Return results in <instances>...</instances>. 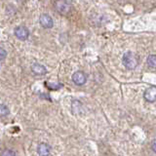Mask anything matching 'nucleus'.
Returning <instances> with one entry per match:
<instances>
[{
	"mask_svg": "<svg viewBox=\"0 0 156 156\" xmlns=\"http://www.w3.org/2000/svg\"><path fill=\"white\" fill-rule=\"evenodd\" d=\"M122 62H123V66L127 69H135L139 63V60L136 54H134L133 52H127L123 55Z\"/></svg>",
	"mask_w": 156,
	"mask_h": 156,
	"instance_id": "nucleus-1",
	"label": "nucleus"
},
{
	"mask_svg": "<svg viewBox=\"0 0 156 156\" xmlns=\"http://www.w3.org/2000/svg\"><path fill=\"white\" fill-rule=\"evenodd\" d=\"M55 9L57 12H58L62 15H66L70 12L71 6L66 0H57L55 2Z\"/></svg>",
	"mask_w": 156,
	"mask_h": 156,
	"instance_id": "nucleus-2",
	"label": "nucleus"
},
{
	"mask_svg": "<svg viewBox=\"0 0 156 156\" xmlns=\"http://www.w3.org/2000/svg\"><path fill=\"white\" fill-rule=\"evenodd\" d=\"M14 33H15V36L22 41L27 40V39L29 37V30L26 27H23V26L17 27L15 28Z\"/></svg>",
	"mask_w": 156,
	"mask_h": 156,
	"instance_id": "nucleus-3",
	"label": "nucleus"
},
{
	"mask_svg": "<svg viewBox=\"0 0 156 156\" xmlns=\"http://www.w3.org/2000/svg\"><path fill=\"white\" fill-rule=\"evenodd\" d=\"M72 81L77 86L84 85L87 81V76L83 71H76L72 74Z\"/></svg>",
	"mask_w": 156,
	"mask_h": 156,
	"instance_id": "nucleus-4",
	"label": "nucleus"
},
{
	"mask_svg": "<svg viewBox=\"0 0 156 156\" xmlns=\"http://www.w3.org/2000/svg\"><path fill=\"white\" fill-rule=\"evenodd\" d=\"M39 23L44 28H52L54 27V21L52 17L48 14H41L39 18Z\"/></svg>",
	"mask_w": 156,
	"mask_h": 156,
	"instance_id": "nucleus-5",
	"label": "nucleus"
},
{
	"mask_svg": "<svg viewBox=\"0 0 156 156\" xmlns=\"http://www.w3.org/2000/svg\"><path fill=\"white\" fill-rule=\"evenodd\" d=\"M144 100L148 102L156 101V87H149L144 91Z\"/></svg>",
	"mask_w": 156,
	"mask_h": 156,
	"instance_id": "nucleus-6",
	"label": "nucleus"
},
{
	"mask_svg": "<svg viewBox=\"0 0 156 156\" xmlns=\"http://www.w3.org/2000/svg\"><path fill=\"white\" fill-rule=\"evenodd\" d=\"M31 70L34 74L36 75H45L47 73V68L42 66V65H39V63H33L31 66Z\"/></svg>",
	"mask_w": 156,
	"mask_h": 156,
	"instance_id": "nucleus-7",
	"label": "nucleus"
},
{
	"mask_svg": "<svg viewBox=\"0 0 156 156\" xmlns=\"http://www.w3.org/2000/svg\"><path fill=\"white\" fill-rule=\"evenodd\" d=\"M51 152V146L47 144H40L37 146V153L39 155H49Z\"/></svg>",
	"mask_w": 156,
	"mask_h": 156,
	"instance_id": "nucleus-8",
	"label": "nucleus"
},
{
	"mask_svg": "<svg viewBox=\"0 0 156 156\" xmlns=\"http://www.w3.org/2000/svg\"><path fill=\"white\" fill-rule=\"evenodd\" d=\"M147 66L151 68H156V55H149L147 57Z\"/></svg>",
	"mask_w": 156,
	"mask_h": 156,
	"instance_id": "nucleus-9",
	"label": "nucleus"
},
{
	"mask_svg": "<svg viewBox=\"0 0 156 156\" xmlns=\"http://www.w3.org/2000/svg\"><path fill=\"white\" fill-rule=\"evenodd\" d=\"M10 114L9 107L5 105H0V117H5Z\"/></svg>",
	"mask_w": 156,
	"mask_h": 156,
	"instance_id": "nucleus-10",
	"label": "nucleus"
},
{
	"mask_svg": "<svg viewBox=\"0 0 156 156\" xmlns=\"http://www.w3.org/2000/svg\"><path fill=\"white\" fill-rule=\"evenodd\" d=\"M6 57H7V52H6V50L0 47V61L4 60V58H6Z\"/></svg>",
	"mask_w": 156,
	"mask_h": 156,
	"instance_id": "nucleus-11",
	"label": "nucleus"
},
{
	"mask_svg": "<svg viewBox=\"0 0 156 156\" xmlns=\"http://www.w3.org/2000/svg\"><path fill=\"white\" fill-rule=\"evenodd\" d=\"M1 154H2V155H17L16 152H14V151L9 150V149H6L5 151H3V152H2Z\"/></svg>",
	"mask_w": 156,
	"mask_h": 156,
	"instance_id": "nucleus-12",
	"label": "nucleus"
},
{
	"mask_svg": "<svg viewBox=\"0 0 156 156\" xmlns=\"http://www.w3.org/2000/svg\"><path fill=\"white\" fill-rule=\"evenodd\" d=\"M151 148L156 153V140H153L152 143H151Z\"/></svg>",
	"mask_w": 156,
	"mask_h": 156,
	"instance_id": "nucleus-13",
	"label": "nucleus"
}]
</instances>
